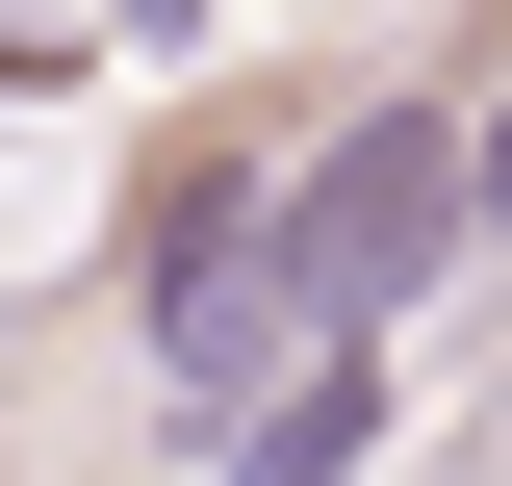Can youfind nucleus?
<instances>
[{"mask_svg":"<svg viewBox=\"0 0 512 486\" xmlns=\"http://www.w3.org/2000/svg\"><path fill=\"white\" fill-rule=\"evenodd\" d=\"M205 461H231V486H359V461H384V333H333V359H282V384H256L231 435H205Z\"/></svg>","mask_w":512,"mask_h":486,"instance_id":"obj_2","label":"nucleus"},{"mask_svg":"<svg viewBox=\"0 0 512 486\" xmlns=\"http://www.w3.org/2000/svg\"><path fill=\"white\" fill-rule=\"evenodd\" d=\"M461 231H487V205H461V103H359V128L308 154V180L256 205V282L308 307V333H384V307L436 282Z\"/></svg>","mask_w":512,"mask_h":486,"instance_id":"obj_1","label":"nucleus"},{"mask_svg":"<svg viewBox=\"0 0 512 486\" xmlns=\"http://www.w3.org/2000/svg\"><path fill=\"white\" fill-rule=\"evenodd\" d=\"M461 205H487V231H512V77H487V103H461Z\"/></svg>","mask_w":512,"mask_h":486,"instance_id":"obj_3","label":"nucleus"}]
</instances>
